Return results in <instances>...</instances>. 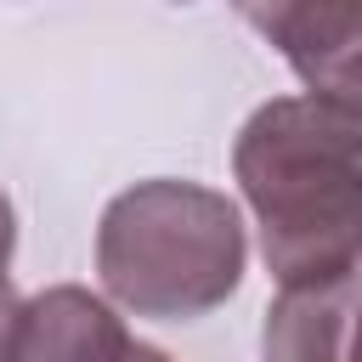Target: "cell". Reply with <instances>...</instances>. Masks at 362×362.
<instances>
[{
	"mask_svg": "<svg viewBox=\"0 0 362 362\" xmlns=\"http://www.w3.org/2000/svg\"><path fill=\"white\" fill-rule=\"evenodd\" d=\"M356 102L339 96H272L238 141L232 175L260 221V255L277 283H311L356 266L362 243V164Z\"/></svg>",
	"mask_w": 362,
	"mask_h": 362,
	"instance_id": "1",
	"label": "cell"
},
{
	"mask_svg": "<svg viewBox=\"0 0 362 362\" xmlns=\"http://www.w3.org/2000/svg\"><path fill=\"white\" fill-rule=\"evenodd\" d=\"M243 260L249 238L238 204L175 175L124 187L96 226V277L136 317L187 322L226 305L243 283Z\"/></svg>",
	"mask_w": 362,
	"mask_h": 362,
	"instance_id": "2",
	"label": "cell"
},
{
	"mask_svg": "<svg viewBox=\"0 0 362 362\" xmlns=\"http://www.w3.org/2000/svg\"><path fill=\"white\" fill-rule=\"evenodd\" d=\"M232 6L266 45H277V57L300 74L311 96L356 102L362 0H232Z\"/></svg>",
	"mask_w": 362,
	"mask_h": 362,
	"instance_id": "3",
	"label": "cell"
},
{
	"mask_svg": "<svg viewBox=\"0 0 362 362\" xmlns=\"http://www.w3.org/2000/svg\"><path fill=\"white\" fill-rule=\"evenodd\" d=\"M130 334L113 317V305L79 283L40 288L34 300H17L6 362H124Z\"/></svg>",
	"mask_w": 362,
	"mask_h": 362,
	"instance_id": "4",
	"label": "cell"
},
{
	"mask_svg": "<svg viewBox=\"0 0 362 362\" xmlns=\"http://www.w3.org/2000/svg\"><path fill=\"white\" fill-rule=\"evenodd\" d=\"M356 328V266L311 283H277L260 351L266 362H351Z\"/></svg>",
	"mask_w": 362,
	"mask_h": 362,
	"instance_id": "5",
	"label": "cell"
},
{
	"mask_svg": "<svg viewBox=\"0 0 362 362\" xmlns=\"http://www.w3.org/2000/svg\"><path fill=\"white\" fill-rule=\"evenodd\" d=\"M11 249H17V215H11V198L0 192V272L11 266Z\"/></svg>",
	"mask_w": 362,
	"mask_h": 362,
	"instance_id": "6",
	"label": "cell"
},
{
	"mask_svg": "<svg viewBox=\"0 0 362 362\" xmlns=\"http://www.w3.org/2000/svg\"><path fill=\"white\" fill-rule=\"evenodd\" d=\"M11 317H17V288H11V272H0V362H6V334H11Z\"/></svg>",
	"mask_w": 362,
	"mask_h": 362,
	"instance_id": "7",
	"label": "cell"
},
{
	"mask_svg": "<svg viewBox=\"0 0 362 362\" xmlns=\"http://www.w3.org/2000/svg\"><path fill=\"white\" fill-rule=\"evenodd\" d=\"M124 362H170V356H164L158 345H141V339H130V356H124Z\"/></svg>",
	"mask_w": 362,
	"mask_h": 362,
	"instance_id": "8",
	"label": "cell"
}]
</instances>
